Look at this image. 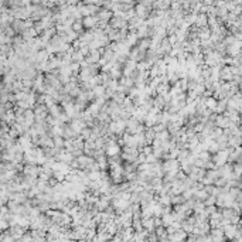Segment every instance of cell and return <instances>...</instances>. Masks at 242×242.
Wrapping results in <instances>:
<instances>
[{
  "instance_id": "6da1fadb",
  "label": "cell",
  "mask_w": 242,
  "mask_h": 242,
  "mask_svg": "<svg viewBox=\"0 0 242 242\" xmlns=\"http://www.w3.org/2000/svg\"><path fill=\"white\" fill-rule=\"evenodd\" d=\"M40 171H41V169H38L37 164H31V163L23 169V173H24L26 176H31V177H37L40 174Z\"/></svg>"
},
{
  "instance_id": "7a4b0ae2",
  "label": "cell",
  "mask_w": 242,
  "mask_h": 242,
  "mask_svg": "<svg viewBox=\"0 0 242 242\" xmlns=\"http://www.w3.org/2000/svg\"><path fill=\"white\" fill-rule=\"evenodd\" d=\"M161 221H163V225L164 227H170V225H173V222L176 221V217H174V214H170V213H167V214H163V217H161Z\"/></svg>"
},
{
  "instance_id": "3957f363",
  "label": "cell",
  "mask_w": 242,
  "mask_h": 242,
  "mask_svg": "<svg viewBox=\"0 0 242 242\" xmlns=\"http://www.w3.org/2000/svg\"><path fill=\"white\" fill-rule=\"evenodd\" d=\"M84 52H82V51H75V52H74V54H72V61H75V63H81V64H82V63H84Z\"/></svg>"
},
{
  "instance_id": "277c9868",
  "label": "cell",
  "mask_w": 242,
  "mask_h": 242,
  "mask_svg": "<svg viewBox=\"0 0 242 242\" xmlns=\"http://www.w3.org/2000/svg\"><path fill=\"white\" fill-rule=\"evenodd\" d=\"M152 150H153V147H150V146H144L143 147V153L146 154V156H147V154H150Z\"/></svg>"
},
{
  "instance_id": "5b68a950",
  "label": "cell",
  "mask_w": 242,
  "mask_h": 242,
  "mask_svg": "<svg viewBox=\"0 0 242 242\" xmlns=\"http://www.w3.org/2000/svg\"><path fill=\"white\" fill-rule=\"evenodd\" d=\"M207 105H208V106L211 108V109H215V105H217V102H214L213 99H208V101H207Z\"/></svg>"
}]
</instances>
